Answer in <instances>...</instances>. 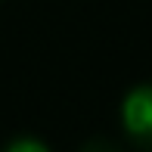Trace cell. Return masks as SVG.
Here are the masks:
<instances>
[{
    "mask_svg": "<svg viewBox=\"0 0 152 152\" xmlns=\"http://www.w3.org/2000/svg\"><path fill=\"white\" fill-rule=\"evenodd\" d=\"M121 124L137 146L152 149V84H140L124 96Z\"/></svg>",
    "mask_w": 152,
    "mask_h": 152,
    "instance_id": "obj_1",
    "label": "cell"
},
{
    "mask_svg": "<svg viewBox=\"0 0 152 152\" xmlns=\"http://www.w3.org/2000/svg\"><path fill=\"white\" fill-rule=\"evenodd\" d=\"M6 152H50L44 146L40 140H31V137H22V140H16V143H10L6 146Z\"/></svg>",
    "mask_w": 152,
    "mask_h": 152,
    "instance_id": "obj_2",
    "label": "cell"
},
{
    "mask_svg": "<svg viewBox=\"0 0 152 152\" xmlns=\"http://www.w3.org/2000/svg\"><path fill=\"white\" fill-rule=\"evenodd\" d=\"M81 152H118V149H115L112 143H106V140H93V143H87Z\"/></svg>",
    "mask_w": 152,
    "mask_h": 152,
    "instance_id": "obj_3",
    "label": "cell"
}]
</instances>
